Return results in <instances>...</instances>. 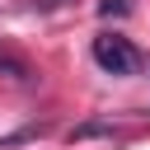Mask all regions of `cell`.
<instances>
[{
    "mask_svg": "<svg viewBox=\"0 0 150 150\" xmlns=\"http://www.w3.org/2000/svg\"><path fill=\"white\" fill-rule=\"evenodd\" d=\"M94 61H98L108 75H136V70H141V52H136L127 38H117V33L94 38Z\"/></svg>",
    "mask_w": 150,
    "mask_h": 150,
    "instance_id": "1",
    "label": "cell"
},
{
    "mask_svg": "<svg viewBox=\"0 0 150 150\" xmlns=\"http://www.w3.org/2000/svg\"><path fill=\"white\" fill-rule=\"evenodd\" d=\"M89 136H112V122H84L70 131V141H89Z\"/></svg>",
    "mask_w": 150,
    "mask_h": 150,
    "instance_id": "2",
    "label": "cell"
},
{
    "mask_svg": "<svg viewBox=\"0 0 150 150\" xmlns=\"http://www.w3.org/2000/svg\"><path fill=\"white\" fill-rule=\"evenodd\" d=\"M0 70H5V75H14V80H28V66H23L19 56H9V52H0Z\"/></svg>",
    "mask_w": 150,
    "mask_h": 150,
    "instance_id": "3",
    "label": "cell"
},
{
    "mask_svg": "<svg viewBox=\"0 0 150 150\" xmlns=\"http://www.w3.org/2000/svg\"><path fill=\"white\" fill-rule=\"evenodd\" d=\"M127 9H131L127 0H98V14H103V19H112V14H127Z\"/></svg>",
    "mask_w": 150,
    "mask_h": 150,
    "instance_id": "4",
    "label": "cell"
},
{
    "mask_svg": "<svg viewBox=\"0 0 150 150\" xmlns=\"http://www.w3.org/2000/svg\"><path fill=\"white\" fill-rule=\"evenodd\" d=\"M56 5H61V0H38V9H56Z\"/></svg>",
    "mask_w": 150,
    "mask_h": 150,
    "instance_id": "5",
    "label": "cell"
}]
</instances>
